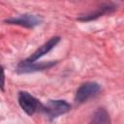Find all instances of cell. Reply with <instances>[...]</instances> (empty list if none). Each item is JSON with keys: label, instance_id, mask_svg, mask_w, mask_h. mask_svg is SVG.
I'll return each instance as SVG.
<instances>
[{"label": "cell", "instance_id": "6", "mask_svg": "<svg viewBox=\"0 0 124 124\" xmlns=\"http://www.w3.org/2000/svg\"><path fill=\"white\" fill-rule=\"evenodd\" d=\"M56 61H49L46 63H40V64H35L34 63H26L24 61H21L16 68V71L18 73H31V72H37V71H42L48 69L52 67Z\"/></svg>", "mask_w": 124, "mask_h": 124}, {"label": "cell", "instance_id": "3", "mask_svg": "<svg viewBox=\"0 0 124 124\" xmlns=\"http://www.w3.org/2000/svg\"><path fill=\"white\" fill-rule=\"evenodd\" d=\"M71 109V105L64 100H50L46 106H43L44 111L49 118L53 119L57 116L67 113Z\"/></svg>", "mask_w": 124, "mask_h": 124}, {"label": "cell", "instance_id": "2", "mask_svg": "<svg viewBox=\"0 0 124 124\" xmlns=\"http://www.w3.org/2000/svg\"><path fill=\"white\" fill-rule=\"evenodd\" d=\"M18 104L28 115H33L36 111L42 110L44 106L39 102V100L26 91H20L18 93Z\"/></svg>", "mask_w": 124, "mask_h": 124}, {"label": "cell", "instance_id": "8", "mask_svg": "<svg viewBox=\"0 0 124 124\" xmlns=\"http://www.w3.org/2000/svg\"><path fill=\"white\" fill-rule=\"evenodd\" d=\"M89 124H111L108 110L104 108H98L93 113Z\"/></svg>", "mask_w": 124, "mask_h": 124}, {"label": "cell", "instance_id": "4", "mask_svg": "<svg viewBox=\"0 0 124 124\" xmlns=\"http://www.w3.org/2000/svg\"><path fill=\"white\" fill-rule=\"evenodd\" d=\"M60 41V38L55 36L50 38L47 42H46L43 46H41L38 49H36L28 58H26L25 60H23L26 63H34L36 60H38L39 58H41L42 56H44L45 54H46L47 52H49Z\"/></svg>", "mask_w": 124, "mask_h": 124}, {"label": "cell", "instance_id": "1", "mask_svg": "<svg viewBox=\"0 0 124 124\" xmlns=\"http://www.w3.org/2000/svg\"><path fill=\"white\" fill-rule=\"evenodd\" d=\"M101 90L99 83L95 81H87L82 83L77 90L75 95V101L78 104H82L89 99L97 96Z\"/></svg>", "mask_w": 124, "mask_h": 124}, {"label": "cell", "instance_id": "7", "mask_svg": "<svg viewBox=\"0 0 124 124\" xmlns=\"http://www.w3.org/2000/svg\"><path fill=\"white\" fill-rule=\"evenodd\" d=\"M115 10V6L112 4H103L101 5V7H99L95 12L88 14L84 16H80L78 17V20H82V21H89V20H94L100 16H102L103 15L106 14H110Z\"/></svg>", "mask_w": 124, "mask_h": 124}, {"label": "cell", "instance_id": "5", "mask_svg": "<svg viewBox=\"0 0 124 124\" xmlns=\"http://www.w3.org/2000/svg\"><path fill=\"white\" fill-rule=\"evenodd\" d=\"M40 17L35 16V15H21L19 17H14V18H9L5 20V22L10 23V24H16L20 25L26 28H33L36 25L40 24Z\"/></svg>", "mask_w": 124, "mask_h": 124}]
</instances>
